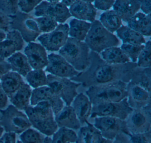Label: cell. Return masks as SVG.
Here are the masks:
<instances>
[{
  "mask_svg": "<svg viewBox=\"0 0 151 143\" xmlns=\"http://www.w3.org/2000/svg\"><path fill=\"white\" fill-rule=\"evenodd\" d=\"M124 121L129 134H141L151 131V104L132 109Z\"/></svg>",
  "mask_w": 151,
  "mask_h": 143,
  "instance_id": "cell-8",
  "label": "cell"
},
{
  "mask_svg": "<svg viewBox=\"0 0 151 143\" xmlns=\"http://www.w3.org/2000/svg\"><path fill=\"white\" fill-rule=\"evenodd\" d=\"M144 47L145 45H143L123 43L121 49L129 58L131 62L136 63L137 61L138 57Z\"/></svg>",
  "mask_w": 151,
  "mask_h": 143,
  "instance_id": "cell-36",
  "label": "cell"
},
{
  "mask_svg": "<svg viewBox=\"0 0 151 143\" xmlns=\"http://www.w3.org/2000/svg\"><path fill=\"white\" fill-rule=\"evenodd\" d=\"M17 143H22L20 140H18L17 141Z\"/></svg>",
  "mask_w": 151,
  "mask_h": 143,
  "instance_id": "cell-53",
  "label": "cell"
},
{
  "mask_svg": "<svg viewBox=\"0 0 151 143\" xmlns=\"http://www.w3.org/2000/svg\"><path fill=\"white\" fill-rule=\"evenodd\" d=\"M129 135V143H151V131L141 134Z\"/></svg>",
  "mask_w": 151,
  "mask_h": 143,
  "instance_id": "cell-41",
  "label": "cell"
},
{
  "mask_svg": "<svg viewBox=\"0 0 151 143\" xmlns=\"http://www.w3.org/2000/svg\"><path fill=\"white\" fill-rule=\"evenodd\" d=\"M99 21L106 29L111 33L116 31L122 25L120 17L114 10H108L101 14Z\"/></svg>",
  "mask_w": 151,
  "mask_h": 143,
  "instance_id": "cell-32",
  "label": "cell"
},
{
  "mask_svg": "<svg viewBox=\"0 0 151 143\" xmlns=\"http://www.w3.org/2000/svg\"><path fill=\"white\" fill-rule=\"evenodd\" d=\"M90 49L86 43L68 38L65 45L59 50L63 57L76 70L83 71L90 64Z\"/></svg>",
  "mask_w": 151,
  "mask_h": 143,
  "instance_id": "cell-4",
  "label": "cell"
},
{
  "mask_svg": "<svg viewBox=\"0 0 151 143\" xmlns=\"http://www.w3.org/2000/svg\"><path fill=\"white\" fill-rule=\"evenodd\" d=\"M91 26V23L73 19L69 23L68 34L70 38L83 41L85 39Z\"/></svg>",
  "mask_w": 151,
  "mask_h": 143,
  "instance_id": "cell-28",
  "label": "cell"
},
{
  "mask_svg": "<svg viewBox=\"0 0 151 143\" xmlns=\"http://www.w3.org/2000/svg\"><path fill=\"white\" fill-rule=\"evenodd\" d=\"M140 9L145 15H149L151 13V1H139Z\"/></svg>",
  "mask_w": 151,
  "mask_h": 143,
  "instance_id": "cell-48",
  "label": "cell"
},
{
  "mask_svg": "<svg viewBox=\"0 0 151 143\" xmlns=\"http://www.w3.org/2000/svg\"><path fill=\"white\" fill-rule=\"evenodd\" d=\"M18 1H0L1 12L10 17L15 16L18 12Z\"/></svg>",
  "mask_w": 151,
  "mask_h": 143,
  "instance_id": "cell-39",
  "label": "cell"
},
{
  "mask_svg": "<svg viewBox=\"0 0 151 143\" xmlns=\"http://www.w3.org/2000/svg\"><path fill=\"white\" fill-rule=\"evenodd\" d=\"M84 41L91 51L99 54L106 49L116 47L120 44L117 37L106 29L98 20L91 23Z\"/></svg>",
  "mask_w": 151,
  "mask_h": 143,
  "instance_id": "cell-5",
  "label": "cell"
},
{
  "mask_svg": "<svg viewBox=\"0 0 151 143\" xmlns=\"http://www.w3.org/2000/svg\"><path fill=\"white\" fill-rule=\"evenodd\" d=\"M116 34L123 43L142 45L145 43L144 36L137 32L131 29L127 26L122 25L116 31Z\"/></svg>",
  "mask_w": 151,
  "mask_h": 143,
  "instance_id": "cell-31",
  "label": "cell"
},
{
  "mask_svg": "<svg viewBox=\"0 0 151 143\" xmlns=\"http://www.w3.org/2000/svg\"><path fill=\"white\" fill-rule=\"evenodd\" d=\"M11 19L3 12L0 11V29L6 32L9 31Z\"/></svg>",
  "mask_w": 151,
  "mask_h": 143,
  "instance_id": "cell-43",
  "label": "cell"
},
{
  "mask_svg": "<svg viewBox=\"0 0 151 143\" xmlns=\"http://www.w3.org/2000/svg\"><path fill=\"white\" fill-rule=\"evenodd\" d=\"M127 23L128 27L143 36H151V14L145 15L141 12L137 13Z\"/></svg>",
  "mask_w": 151,
  "mask_h": 143,
  "instance_id": "cell-24",
  "label": "cell"
},
{
  "mask_svg": "<svg viewBox=\"0 0 151 143\" xmlns=\"http://www.w3.org/2000/svg\"><path fill=\"white\" fill-rule=\"evenodd\" d=\"M94 1L77 0L70 7V12L71 16L76 19L88 21L92 23L95 20L97 9L92 2Z\"/></svg>",
  "mask_w": 151,
  "mask_h": 143,
  "instance_id": "cell-19",
  "label": "cell"
},
{
  "mask_svg": "<svg viewBox=\"0 0 151 143\" xmlns=\"http://www.w3.org/2000/svg\"><path fill=\"white\" fill-rule=\"evenodd\" d=\"M77 138L76 132L62 127L59 128L52 136L51 143H75Z\"/></svg>",
  "mask_w": 151,
  "mask_h": 143,
  "instance_id": "cell-33",
  "label": "cell"
},
{
  "mask_svg": "<svg viewBox=\"0 0 151 143\" xmlns=\"http://www.w3.org/2000/svg\"><path fill=\"white\" fill-rule=\"evenodd\" d=\"M10 71L11 68L9 63L0 57V79L4 75Z\"/></svg>",
  "mask_w": 151,
  "mask_h": 143,
  "instance_id": "cell-45",
  "label": "cell"
},
{
  "mask_svg": "<svg viewBox=\"0 0 151 143\" xmlns=\"http://www.w3.org/2000/svg\"><path fill=\"white\" fill-rule=\"evenodd\" d=\"M89 58L90 64L87 69L70 79L87 88L117 81L127 84L130 81L133 70L137 66V63L132 62L122 64L108 63L92 51L90 52Z\"/></svg>",
  "mask_w": 151,
  "mask_h": 143,
  "instance_id": "cell-1",
  "label": "cell"
},
{
  "mask_svg": "<svg viewBox=\"0 0 151 143\" xmlns=\"http://www.w3.org/2000/svg\"><path fill=\"white\" fill-rule=\"evenodd\" d=\"M47 86L62 100L65 105L70 106L78 94L77 90L81 84L70 79L59 77L50 74L47 75Z\"/></svg>",
  "mask_w": 151,
  "mask_h": 143,
  "instance_id": "cell-7",
  "label": "cell"
},
{
  "mask_svg": "<svg viewBox=\"0 0 151 143\" xmlns=\"http://www.w3.org/2000/svg\"><path fill=\"white\" fill-rule=\"evenodd\" d=\"M115 1L114 0H97L94 1V7L101 10H108L113 7Z\"/></svg>",
  "mask_w": 151,
  "mask_h": 143,
  "instance_id": "cell-42",
  "label": "cell"
},
{
  "mask_svg": "<svg viewBox=\"0 0 151 143\" xmlns=\"http://www.w3.org/2000/svg\"><path fill=\"white\" fill-rule=\"evenodd\" d=\"M68 32V25L60 24L54 31L39 36L38 40L46 50L52 52L59 51L67 42Z\"/></svg>",
  "mask_w": 151,
  "mask_h": 143,
  "instance_id": "cell-13",
  "label": "cell"
},
{
  "mask_svg": "<svg viewBox=\"0 0 151 143\" xmlns=\"http://www.w3.org/2000/svg\"><path fill=\"white\" fill-rule=\"evenodd\" d=\"M91 122L104 138L113 140L121 133L129 134L124 120L112 117H100L93 118Z\"/></svg>",
  "mask_w": 151,
  "mask_h": 143,
  "instance_id": "cell-11",
  "label": "cell"
},
{
  "mask_svg": "<svg viewBox=\"0 0 151 143\" xmlns=\"http://www.w3.org/2000/svg\"><path fill=\"white\" fill-rule=\"evenodd\" d=\"M51 137H46L45 138V140H44L43 143H51Z\"/></svg>",
  "mask_w": 151,
  "mask_h": 143,
  "instance_id": "cell-51",
  "label": "cell"
},
{
  "mask_svg": "<svg viewBox=\"0 0 151 143\" xmlns=\"http://www.w3.org/2000/svg\"><path fill=\"white\" fill-rule=\"evenodd\" d=\"M0 122L5 132L20 135L32 127L26 114L12 105L0 109Z\"/></svg>",
  "mask_w": 151,
  "mask_h": 143,
  "instance_id": "cell-6",
  "label": "cell"
},
{
  "mask_svg": "<svg viewBox=\"0 0 151 143\" xmlns=\"http://www.w3.org/2000/svg\"><path fill=\"white\" fill-rule=\"evenodd\" d=\"M55 119L59 128L63 127L76 132L82 126L71 105H65L55 115Z\"/></svg>",
  "mask_w": 151,
  "mask_h": 143,
  "instance_id": "cell-20",
  "label": "cell"
},
{
  "mask_svg": "<svg viewBox=\"0 0 151 143\" xmlns=\"http://www.w3.org/2000/svg\"><path fill=\"white\" fill-rule=\"evenodd\" d=\"M102 59L111 64H122L131 62L129 58L122 50L121 48L111 47L101 52Z\"/></svg>",
  "mask_w": 151,
  "mask_h": 143,
  "instance_id": "cell-29",
  "label": "cell"
},
{
  "mask_svg": "<svg viewBox=\"0 0 151 143\" xmlns=\"http://www.w3.org/2000/svg\"><path fill=\"white\" fill-rule=\"evenodd\" d=\"M36 16H49L63 24L71 16L68 8L59 1H43L35 8Z\"/></svg>",
  "mask_w": 151,
  "mask_h": 143,
  "instance_id": "cell-12",
  "label": "cell"
},
{
  "mask_svg": "<svg viewBox=\"0 0 151 143\" xmlns=\"http://www.w3.org/2000/svg\"><path fill=\"white\" fill-rule=\"evenodd\" d=\"M24 83L22 76L12 71L5 74L0 79L1 87L8 97L14 93Z\"/></svg>",
  "mask_w": 151,
  "mask_h": 143,
  "instance_id": "cell-26",
  "label": "cell"
},
{
  "mask_svg": "<svg viewBox=\"0 0 151 143\" xmlns=\"http://www.w3.org/2000/svg\"><path fill=\"white\" fill-rule=\"evenodd\" d=\"M28 84L36 89L47 85V77L43 69H32L25 77Z\"/></svg>",
  "mask_w": 151,
  "mask_h": 143,
  "instance_id": "cell-34",
  "label": "cell"
},
{
  "mask_svg": "<svg viewBox=\"0 0 151 143\" xmlns=\"http://www.w3.org/2000/svg\"><path fill=\"white\" fill-rule=\"evenodd\" d=\"M24 54L32 69H43L48 63L46 50L41 44L31 42L25 48Z\"/></svg>",
  "mask_w": 151,
  "mask_h": 143,
  "instance_id": "cell-17",
  "label": "cell"
},
{
  "mask_svg": "<svg viewBox=\"0 0 151 143\" xmlns=\"http://www.w3.org/2000/svg\"><path fill=\"white\" fill-rule=\"evenodd\" d=\"M77 134L75 143H102L106 139L89 121L80 128Z\"/></svg>",
  "mask_w": 151,
  "mask_h": 143,
  "instance_id": "cell-23",
  "label": "cell"
},
{
  "mask_svg": "<svg viewBox=\"0 0 151 143\" xmlns=\"http://www.w3.org/2000/svg\"><path fill=\"white\" fill-rule=\"evenodd\" d=\"M43 101L50 102L55 115L59 113L65 106L62 100L47 86L33 89L32 92L31 106H35L37 103Z\"/></svg>",
  "mask_w": 151,
  "mask_h": 143,
  "instance_id": "cell-15",
  "label": "cell"
},
{
  "mask_svg": "<svg viewBox=\"0 0 151 143\" xmlns=\"http://www.w3.org/2000/svg\"><path fill=\"white\" fill-rule=\"evenodd\" d=\"M35 19L41 33L50 32L54 31L58 25V23L55 19L51 17H40Z\"/></svg>",
  "mask_w": 151,
  "mask_h": 143,
  "instance_id": "cell-38",
  "label": "cell"
},
{
  "mask_svg": "<svg viewBox=\"0 0 151 143\" xmlns=\"http://www.w3.org/2000/svg\"><path fill=\"white\" fill-rule=\"evenodd\" d=\"M130 81L151 92V67L142 68L137 66L132 72Z\"/></svg>",
  "mask_w": 151,
  "mask_h": 143,
  "instance_id": "cell-30",
  "label": "cell"
},
{
  "mask_svg": "<svg viewBox=\"0 0 151 143\" xmlns=\"http://www.w3.org/2000/svg\"><path fill=\"white\" fill-rule=\"evenodd\" d=\"M31 87L24 83L14 93L8 97L12 105L19 110H24L30 105Z\"/></svg>",
  "mask_w": 151,
  "mask_h": 143,
  "instance_id": "cell-25",
  "label": "cell"
},
{
  "mask_svg": "<svg viewBox=\"0 0 151 143\" xmlns=\"http://www.w3.org/2000/svg\"><path fill=\"white\" fill-rule=\"evenodd\" d=\"M126 89L127 102L132 109L151 104V92L130 81L127 83Z\"/></svg>",
  "mask_w": 151,
  "mask_h": 143,
  "instance_id": "cell-16",
  "label": "cell"
},
{
  "mask_svg": "<svg viewBox=\"0 0 151 143\" xmlns=\"http://www.w3.org/2000/svg\"><path fill=\"white\" fill-rule=\"evenodd\" d=\"M41 1L40 0H21L18 1V6L23 13L27 14L33 10Z\"/></svg>",
  "mask_w": 151,
  "mask_h": 143,
  "instance_id": "cell-40",
  "label": "cell"
},
{
  "mask_svg": "<svg viewBox=\"0 0 151 143\" xmlns=\"http://www.w3.org/2000/svg\"><path fill=\"white\" fill-rule=\"evenodd\" d=\"M127 83L122 81L92 86L86 94L92 105L108 102H118L127 98Z\"/></svg>",
  "mask_w": 151,
  "mask_h": 143,
  "instance_id": "cell-3",
  "label": "cell"
},
{
  "mask_svg": "<svg viewBox=\"0 0 151 143\" xmlns=\"http://www.w3.org/2000/svg\"><path fill=\"white\" fill-rule=\"evenodd\" d=\"M47 58L48 63L45 71L51 75L70 79L79 73L60 55L52 53L47 55Z\"/></svg>",
  "mask_w": 151,
  "mask_h": 143,
  "instance_id": "cell-14",
  "label": "cell"
},
{
  "mask_svg": "<svg viewBox=\"0 0 151 143\" xmlns=\"http://www.w3.org/2000/svg\"><path fill=\"white\" fill-rule=\"evenodd\" d=\"M132 110L126 98L118 102H103L92 105L90 118L108 116L125 120Z\"/></svg>",
  "mask_w": 151,
  "mask_h": 143,
  "instance_id": "cell-9",
  "label": "cell"
},
{
  "mask_svg": "<svg viewBox=\"0 0 151 143\" xmlns=\"http://www.w3.org/2000/svg\"><path fill=\"white\" fill-rule=\"evenodd\" d=\"M7 62L11 66L12 71L24 77L32 70L26 56L20 52L15 53L8 58Z\"/></svg>",
  "mask_w": 151,
  "mask_h": 143,
  "instance_id": "cell-27",
  "label": "cell"
},
{
  "mask_svg": "<svg viewBox=\"0 0 151 143\" xmlns=\"http://www.w3.org/2000/svg\"><path fill=\"white\" fill-rule=\"evenodd\" d=\"M151 42L149 40L145 43L143 50L140 52L137 62V67L142 68L151 67Z\"/></svg>",
  "mask_w": 151,
  "mask_h": 143,
  "instance_id": "cell-37",
  "label": "cell"
},
{
  "mask_svg": "<svg viewBox=\"0 0 151 143\" xmlns=\"http://www.w3.org/2000/svg\"><path fill=\"white\" fill-rule=\"evenodd\" d=\"M24 46V40L18 31L13 30L6 34V38L0 43V57L9 58L16 51L22 50Z\"/></svg>",
  "mask_w": 151,
  "mask_h": 143,
  "instance_id": "cell-18",
  "label": "cell"
},
{
  "mask_svg": "<svg viewBox=\"0 0 151 143\" xmlns=\"http://www.w3.org/2000/svg\"><path fill=\"white\" fill-rule=\"evenodd\" d=\"M4 130L2 127V125H1V124L0 122V137L3 135V133H4Z\"/></svg>",
  "mask_w": 151,
  "mask_h": 143,
  "instance_id": "cell-52",
  "label": "cell"
},
{
  "mask_svg": "<svg viewBox=\"0 0 151 143\" xmlns=\"http://www.w3.org/2000/svg\"><path fill=\"white\" fill-rule=\"evenodd\" d=\"M75 1H73V0L72 1L71 0H70V1L69 0H64V1H62L61 2L68 7L69 6L70 7L71 5H72L74 3Z\"/></svg>",
  "mask_w": 151,
  "mask_h": 143,
  "instance_id": "cell-49",
  "label": "cell"
},
{
  "mask_svg": "<svg viewBox=\"0 0 151 143\" xmlns=\"http://www.w3.org/2000/svg\"><path fill=\"white\" fill-rule=\"evenodd\" d=\"M122 21L127 22L140 9V2L138 0H117L113 6Z\"/></svg>",
  "mask_w": 151,
  "mask_h": 143,
  "instance_id": "cell-22",
  "label": "cell"
},
{
  "mask_svg": "<svg viewBox=\"0 0 151 143\" xmlns=\"http://www.w3.org/2000/svg\"><path fill=\"white\" fill-rule=\"evenodd\" d=\"M11 19L10 27L18 31L26 42L34 41L41 32L35 19L27 14L18 12Z\"/></svg>",
  "mask_w": 151,
  "mask_h": 143,
  "instance_id": "cell-10",
  "label": "cell"
},
{
  "mask_svg": "<svg viewBox=\"0 0 151 143\" xmlns=\"http://www.w3.org/2000/svg\"><path fill=\"white\" fill-rule=\"evenodd\" d=\"M16 134L5 132L0 137V143H17Z\"/></svg>",
  "mask_w": 151,
  "mask_h": 143,
  "instance_id": "cell-44",
  "label": "cell"
},
{
  "mask_svg": "<svg viewBox=\"0 0 151 143\" xmlns=\"http://www.w3.org/2000/svg\"><path fill=\"white\" fill-rule=\"evenodd\" d=\"M8 97L4 92L0 84V109L6 108L8 104Z\"/></svg>",
  "mask_w": 151,
  "mask_h": 143,
  "instance_id": "cell-46",
  "label": "cell"
},
{
  "mask_svg": "<svg viewBox=\"0 0 151 143\" xmlns=\"http://www.w3.org/2000/svg\"><path fill=\"white\" fill-rule=\"evenodd\" d=\"M6 38V34L4 31L0 29V43L2 42Z\"/></svg>",
  "mask_w": 151,
  "mask_h": 143,
  "instance_id": "cell-50",
  "label": "cell"
},
{
  "mask_svg": "<svg viewBox=\"0 0 151 143\" xmlns=\"http://www.w3.org/2000/svg\"><path fill=\"white\" fill-rule=\"evenodd\" d=\"M77 117L82 126L85 125L91 114L92 104L87 95L83 93L78 94L71 103Z\"/></svg>",
  "mask_w": 151,
  "mask_h": 143,
  "instance_id": "cell-21",
  "label": "cell"
},
{
  "mask_svg": "<svg viewBox=\"0 0 151 143\" xmlns=\"http://www.w3.org/2000/svg\"><path fill=\"white\" fill-rule=\"evenodd\" d=\"M111 143H129V135L125 133H121L112 140Z\"/></svg>",
  "mask_w": 151,
  "mask_h": 143,
  "instance_id": "cell-47",
  "label": "cell"
},
{
  "mask_svg": "<svg viewBox=\"0 0 151 143\" xmlns=\"http://www.w3.org/2000/svg\"><path fill=\"white\" fill-rule=\"evenodd\" d=\"M46 136L35 129L30 128L20 135V140L22 143H43Z\"/></svg>",
  "mask_w": 151,
  "mask_h": 143,
  "instance_id": "cell-35",
  "label": "cell"
},
{
  "mask_svg": "<svg viewBox=\"0 0 151 143\" xmlns=\"http://www.w3.org/2000/svg\"><path fill=\"white\" fill-rule=\"evenodd\" d=\"M24 111L32 127L46 137H52L59 129L49 102H41L34 106L30 105Z\"/></svg>",
  "mask_w": 151,
  "mask_h": 143,
  "instance_id": "cell-2",
  "label": "cell"
}]
</instances>
